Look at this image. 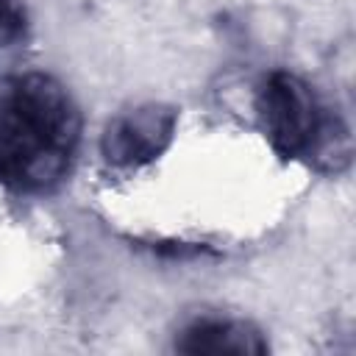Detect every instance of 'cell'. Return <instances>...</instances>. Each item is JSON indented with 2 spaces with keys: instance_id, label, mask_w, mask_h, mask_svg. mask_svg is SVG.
<instances>
[{
  "instance_id": "cell-1",
  "label": "cell",
  "mask_w": 356,
  "mask_h": 356,
  "mask_svg": "<svg viewBox=\"0 0 356 356\" xmlns=\"http://www.w3.org/2000/svg\"><path fill=\"white\" fill-rule=\"evenodd\" d=\"M81 145V108L47 72H25L0 89V184L42 195L64 181Z\"/></svg>"
},
{
  "instance_id": "cell-2",
  "label": "cell",
  "mask_w": 356,
  "mask_h": 356,
  "mask_svg": "<svg viewBox=\"0 0 356 356\" xmlns=\"http://www.w3.org/2000/svg\"><path fill=\"white\" fill-rule=\"evenodd\" d=\"M328 111L331 108L317 100L314 89L289 70L267 72L256 89L259 128L273 153L284 161L309 156Z\"/></svg>"
},
{
  "instance_id": "cell-3",
  "label": "cell",
  "mask_w": 356,
  "mask_h": 356,
  "mask_svg": "<svg viewBox=\"0 0 356 356\" xmlns=\"http://www.w3.org/2000/svg\"><path fill=\"white\" fill-rule=\"evenodd\" d=\"M181 111L172 103L145 100L114 114L100 136V156L111 172L131 175L156 164L175 142Z\"/></svg>"
},
{
  "instance_id": "cell-4",
  "label": "cell",
  "mask_w": 356,
  "mask_h": 356,
  "mask_svg": "<svg viewBox=\"0 0 356 356\" xmlns=\"http://www.w3.org/2000/svg\"><path fill=\"white\" fill-rule=\"evenodd\" d=\"M172 348L189 356H264L270 342L253 320L209 312L186 320Z\"/></svg>"
},
{
  "instance_id": "cell-5",
  "label": "cell",
  "mask_w": 356,
  "mask_h": 356,
  "mask_svg": "<svg viewBox=\"0 0 356 356\" xmlns=\"http://www.w3.org/2000/svg\"><path fill=\"white\" fill-rule=\"evenodd\" d=\"M31 33L25 0H0V47H17Z\"/></svg>"
}]
</instances>
